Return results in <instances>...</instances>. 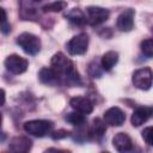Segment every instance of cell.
<instances>
[{
  "mask_svg": "<svg viewBox=\"0 0 153 153\" xmlns=\"http://www.w3.org/2000/svg\"><path fill=\"white\" fill-rule=\"evenodd\" d=\"M50 63H51V68H54L59 73V75H63L71 82L74 84L80 82V76L75 69L74 63L69 59H67V56L63 55L62 53H56L51 57Z\"/></svg>",
  "mask_w": 153,
  "mask_h": 153,
  "instance_id": "6da1fadb",
  "label": "cell"
},
{
  "mask_svg": "<svg viewBox=\"0 0 153 153\" xmlns=\"http://www.w3.org/2000/svg\"><path fill=\"white\" fill-rule=\"evenodd\" d=\"M17 44L29 55H36L41 49V39L30 32L20 33L17 37Z\"/></svg>",
  "mask_w": 153,
  "mask_h": 153,
  "instance_id": "7a4b0ae2",
  "label": "cell"
},
{
  "mask_svg": "<svg viewBox=\"0 0 153 153\" xmlns=\"http://www.w3.org/2000/svg\"><path fill=\"white\" fill-rule=\"evenodd\" d=\"M53 126V122L48 120H32L24 123V130L30 135L42 137L51 131Z\"/></svg>",
  "mask_w": 153,
  "mask_h": 153,
  "instance_id": "3957f363",
  "label": "cell"
},
{
  "mask_svg": "<svg viewBox=\"0 0 153 153\" xmlns=\"http://www.w3.org/2000/svg\"><path fill=\"white\" fill-rule=\"evenodd\" d=\"M131 81L134 84V86L139 90H143L147 91L151 88L152 84H153V72L149 67H143V68H139L133 73V78Z\"/></svg>",
  "mask_w": 153,
  "mask_h": 153,
  "instance_id": "277c9868",
  "label": "cell"
},
{
  "mask_svg": "<svg viewBox=\"0 0 153 153\" xmlns=\"http://www.w3.org/2000/svg\"><path fill=\"white\" fill-rule=\"evenodd\" d=\"M88 45V36L85 32H81L74 36L66 45L67 51L71 55H82L86 53Z\"/></svg>",
  "mask_w": 153,
  "mask_h": 153,
  "instance_id": "5b68a950",
  "label": "cell"
},
{
  "mask_svg": "<svg viewBox=\"0 0 153 153\" xmlns=\"http://www.w3.org/2000/svg\"><path fill=\"white\" fill-rule=\"evenodd\" d=\"M5 67L8 72L13 74H22L24 73L29 67V61L17 54H12L6 57L5 60Z\"/></svg>",
  "mask_w": 153,
  "mask_h": 153,
  "instance_id": "8992f818",
  "label": "cell"
},
{
  "mask_svg": "<svg viewBox=\"0 0 153 153\" xmlns=\"http://www.w3.org/2000/svg\"><path fill=\"white\" fill-rule=\"evenodd\" d=\"M110 13L108 10L98 6H88L86 8V20L91 25H98L104 23L109 18Z\"/></svg>",
  "mask_w": 153,
  "mask_h": 153,
  "instance_id": "52a82bcc",
  "label": "cell"
},
{
  "mask_svg": "<svg viewBox=\"0 0 153 153\" xmlns=\"http://www.w3.org/2000/svg\"><path fill=\"white\" fill-rule=\"evenodd\" d=\"M104 122L105 124L112 126V127H120L126 121V115L123 112V110H121L117 106H112L110 109H108L104 112Z\"/></svg>",
  "mask_w": 153,
  "mask_h": 153,
  "instance_id": "ba28073f",
  "label": "cell"
},
{
  "mask_svg": "<svg viewBox=\"0 0 153 153\" xmlns=\"http://www.w3.org/2000/svg\"><path fill=\"white\" fill-rule=\"evenodd\" d=\"M112 145L118 153H128L133 148V140L127 133H117L112 137Z\"/></svg>",
  "mask_w": 153,
  "mask_h": 153,
  "instance_id": "9c48e42d",
  "label": "cell"
},
{
  "mask_svg": "<svg viewBox=\"0 0 153 153\" xmlns=\"http://www.w3.org/2000/svg\"><path fill=\"white\" fill-rule=\"evenodd\" d=\"M32 147V142L26 136H16L10 141L8 148L11 153H29Z\"/></svg>",
  "mask_w": 153,
  "mask_h": 153,
  "instance_id": "30bf717a",
  "label": "cell"
},
{
  "mask_svg": "<svg viewBox=\"0 0 153 153\" xmlns=\"http://www.w3.org/2000/svg\"><path fill=\"white\" fill-rule=\"evenodd\" d=\"M134 14L135 12L131 8H128L126 11H123L116 20V26L120 31L123 32H128L134 27Z\"/></svg>",
  "mask_w": 153,
  "mask_h": 153,
  "instance_id": "8fae6325",
  "label": "cell"
},
{
  "mask_svg": "<svg viewBox=\"0 0 153 153\" xmlns=\"http://www.w3.org/2000/svg\"><path fill=\"white\" fill-rule=\"evenodd\" d=\"M71 106L75 110V111H79L84 115H87V114H91L93 111V103L86 98V97H81V96H76L74 98L71 99L69 102Z\"/></svg>",
  "mask_w": 153,
  "mask_h": 153,
  "instance_id": "7c38bea8",
  "label": "cell"
},
{
  "mask_svg": "<svg viewBox=\"0 0 153 153\" xmlns=\"http://www.w3.org/2000/svg\"><path fill=\"white\" fill-rule=\"evenodd\" d=\"M153 115V109L149 106H140L136 108L131 115V124L134 127H140L141 124H143L145 122H147V120Z\"/></svg>",
  "mask_w": 153,
  "mask_h": 153,
  "instance_id": "4fadbf2b",
  "label": "cell"
},
{
  "mask_svg": "<svg viewBox=\"0 0 153 153\" xmlns=\"http://www.w3.org/2000/svg\"><path fill=\"white\" fill-rule=\"evenodd\" d=\"M59 73L54 68H42L39 71V80L45 85H55L59 82Z\"/></svg>",
  "mask_w": 153,
  "mask_h": 153,
  "instance_id": "5bb4252c",
  "label": "cell"
},
{
  "mask_svg": "<svg viewBox=\"0 0 153 153\" xmlns=\"http://www.w3.org/2000/svg\"><path fill=\"white\" fill-rule=\"evenodd\" d=\"M117 61H118V54L116 51H112V50L106 51L102 56V67L104 71H110L117 63Z\"/></svg>",
  "mask_w": 153,
  "mask_h": 153,
  "instance_id": "9a60e30c",
  "label": "cell"
},
{
  "mask_svg": "<svg viewBox=\"0 0 153 153\" xmlns=\"http://www.w3.org/2000/svg\"><path fill=\"white\" fill-rule=\"evenodd\" d=\"M90 133L93 137L100 139L105 134V122H103L100 118H94L90 129Z\"/></svg>",
  "mask_w": 153,
  "mask_h": 153,
  "instance_id": "2e32d148",
  "label": "cell"
},
{
  "mask_svg": "<svg viewBox=\"0 0 153 153\" xmlns=\"http://www.w3.org/2000/svg\"><path fill=\"white\" fill-rule=\"evenodd\" d=\"M66 17L68 18L69 22H72V23H74V24H76V25L84 24V23L86 22L85 14H84L79 8H73L72 11H69V12L66 14Z\"/></svg>",
  "mask_w": 153,
  "mask_h": 153,
  "instance_id": "e0dca14e",
  "label": "cell"
},
{
  "mask_svg": "<svg viewBox=\"0 0 153 153\" xmlns=\"http://www.w3.org/2000/svg\"><path fill=\"white\" fill-rule=\"evenodd\" d=\"M66 121L73 126H80L85 122V116H84V114H81L79 111H73L66 116Z\"/></svg>",
  "mask_w": 153,
  "mask_h": 153,
  "instance_id": "ac0fdd59",
  "label": "cell"
},
{
  "mask_svg": "<svg viewBox=\"0 0 153 153\" xmlns=\"http://www.w3.org/2000/svg\"><path fill=\"white\" fill-rule=\"evenodd\" d=\"M65 7H67L66 2H63V1H55V2H49V4L44 5L42 10L44 12H60Z\"/></svg>",
  "mask_w": 153,
  "mask_h": 153,
  "instance_id": "d6986e66",
  "label": "cell"
},
{
  "mask_svg": "<svg viewBox=\"0 0 153 153\" xmlns=\"http://www.w3.org/2000/svg\"><path fill=\"white\" fill-rule=\"evenodd\" d=\"M141 51L148 56L153 57V39H145L141 42Z\"/></svg>",
  "mask_w": 153,
  "mask_h": 153,
  "instance_id": "ffe728a7",
  "label": "cell"
},
{
  "mask_svg": "<svg viewBox=\"0 0 153 153\" xmlns=\"http://www.w3.org/2000/svg\"><path fill=\"white\" fill-rule=\"evenodd\" d=\"M142 139L149 146H153V127H147L142 130Z\"/></svg>",
  "mask_w": 153,
  "mask_h": 153,
  "instance_id": "44dd1931",
  "label": "cell"
},
{
  "mask_svg": "<svg viewBox=\"0 0 153 153\" xmlns=\"http://www.w3.org/2000/svg\"><path fill=\"white\" fill-rule=\"evenodd\" d=\"M68 135H69V131L68 130H66V129H59V130H56V131H54L51 134V137L54 140H60V139L67 137Z\"/></svg>",
  "mask_w": 153,
  "mask_h": 153,
  "instance_id": "7402d4cb",
  "label": "cell"
},
{
  "mask_svg": "<svg viewBox=\"0 0 153 153\" xmlns=\"http://www.w3.org/2000/svg\"><path fill=\"white\" fill-rule=\"evenodd\" d=\"M43 153H71V152H69V151H65V149H60V148H54V147H51V148L45 149Z\"/></svg>",
  "mask_w": 153,
  "mask_h": 153,
  "instance_id": "603a6c76",
  "label": "cell"
},
{
  "mask_svg": "<svg viewBox=\"0 0 153 153\" xmlns=\"http://www.w3.org/2000/svg\"><path fill=\"white\" fill-rule=\"evenodd\" d=\"M10 30H11V25L7 24V22L1 23V31H2V33H8Z\"/></svg>",
  "mask_w": 153,
  "mask_h": 153,
  "instance_id": "cb8c5ba5",
  "label": "cell"
},
{
  "mask_svg": "<svg viewBox=\"0 0 153 153\" xmlns=\"http://www.w3.org/2000/svg\"><path fill=\"white\" fill-rule=\"evenodd\" d=\"M5 103V91L2 90V104Z\"/></svg>",
  "mask_w": 153,
  "mask_h": 153,
  "instance_id": "d4e9b609",
  "label": "cell"
},
{
  "mask_svg": "<svg viewBox=\"0 0 153 153\" xmlns=\"http://www.w3.org/2000/svg\"><path fill=\"white\" fill-rule=\"evenodd\" d=\"M100 153H110V152H108V151H103V152H100Z\"/></svg>",
  "mask_w": 153,
  "mask_h": 153,
  "instance_id": "484cf974",
  "label": "cell"
},
{
  "mask_svg": "<svg viewBox=\"0 0 153 153\" xmlns=\"http://www.w3.org/2000/svg\"><path fill=\"white\" fill-rule=\"evenodd\" d=\"M152 32H153V27H152Z\"/></svg>",
  "mask_w": 153,
  "mask_h": 153,
  "instance_id": "4316f807",
  "label": "cell"
}]
</instances>
